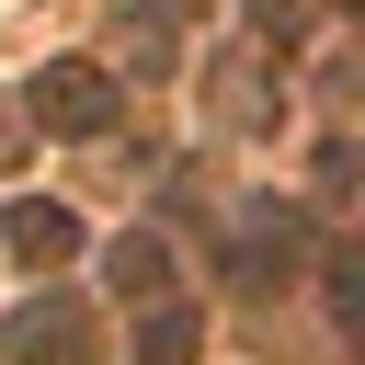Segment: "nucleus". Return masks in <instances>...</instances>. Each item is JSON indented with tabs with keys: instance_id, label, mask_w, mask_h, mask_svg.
<instances>
[{
	"instance_id": "obj_1",
	"label": "nucleus",
	"mask_w": 365,
	"mask_h": 365,
	"mask_svg": "<svg viewBox=\"0 0 365 365\" xmlns=\"http://www.w3.org/2000/svg\"><path fill=\"white\" fill-rule=\"evenodd\" d=\"M103 114H114V91H103V80H80V68H57V80H46V125H103Z\"/></svg>"
}]
</instances>
